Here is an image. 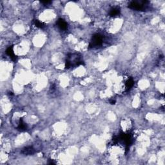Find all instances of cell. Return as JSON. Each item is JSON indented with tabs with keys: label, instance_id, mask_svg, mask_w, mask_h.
I'll list each match as a JSON object with an SVG mask.
<instances>
[{
	"label": "cell",
	"instance_id": "6da1fadb",
	"mask_svg": "<svg viewBox=\"0 0 165 165\" xmlns=\"http://www.w3.org/2000/svg\"><path fill=\"white\" fill-rule=\"evenodd\" d=\"M82 63L83 61L81 60V57L79 56V54H69L66 59L65 66L66 68H69L72 66H78L82 65Z\"/></svg>",
	"mask_w": 165,
	"mask_h": 165
},
{
	"label": "cell",
	"instance_id": "7a4b0ae2",
	"mask_svg": "<svg viewBox=\"0 0 165 165\" xmlns=\"http://www.w3.org/2000/svg\"><path fill=\"white\" fill-rule=\"evenodd\" d=\"M148 3V2L146 1L142 2L131 1L128 5V7L132 9H134V10H144V9H145V4Z\"/></svg>",
	"mask_w": 165,
	"mask_h": 165
},
{
	"label": "cell",
	"instance_id": "3957f363",
	"mask_svg": "<svg viewBox=\"0 0 165 165\" xmlns=\"http://www.w3.org/2000/svg\"><path fill=\"white\" fill-rule=\"evenodd\" d=\"M103 42V37L101 36L100 34H96L95 35H93L92 40L91 43L90 44V47L92 48V47H97L99 46L102 44Z\"/></svg>",
	"mask_w": 165,
	"mask_h": 165
},
{
	"label": "cell",
	"instance_id": "277c9868",
	"mask_svg": "<svg viewBox=\"0 0 165 165\" xmlns=\"http://www.w3.org/2000/svg\"><path fill=\"white\" fill-rule=\"evenodd\" d=\"M57 24L61 30H66L67 29V23L63 19H59L57 22Z\"/></svg>",
	"mask_w": 165,
	"mask_h": 165
},
{
	"label": "cell",
	"instance_id": "5b68a950",
	"mask_svg": "<svg viewBox=\"0 0 165 165\" xmlns=\"http://www.w3.org/2000/svg\"><path fill=\"white\" fill-rule=\"evenodd\" d=\"M6 53L7 54L8 56H9L11 58V59H12L13 61H16V56H15L14 53V51H13L12 47H9L7 50V52Z\"/></svg>",
	"mask_w": 165,
	"mask_h": 165
},
{
	"label": "cell",
	"instance_id": "8992f818",
	"mask_svg": "<svg viewBox=\"0 0 165 165\" xmlns=\"http://www.w3.org/2000/svg\"><path fill=\"white\" fill-rule=\"evenodd\" d=\"M120 14V10L118 8H113L110 12V16L112 17H115L119 16Z\"/></svg>",
	"mask_w": 165,
	"mask_h": 165
},
{
	"label": "cell",
	"instance_id": "52a82bcc",
	"mask_svg": "<svg viewBox=\"0 0 165 165\" xmlns=\"http://www.w3.org/2000/svg\"><path fill=\"white\" fill-rule=\"evenodd\" d=\"M22 153L25 155L32 154H34V150L32 148H31V147L25 148H24L23 150Z\"/></svg>",
	"mask_w": 165,
	"mask_h": 165
},
{
	"label": "cell",
	"instance_id": "ba28073f",
	"mask_svg": "<svg viewBox=\"0 0 165 165\" xmlns=\"http://www.w3.org/2000/svg\"><path fill=\"white\" fill-rule=\"evenodd\" d=\"M27 128V124L23 122V121L22 119H20V122L19 124V126H18V129L21 130V131H24V130H26Z\"/></svg>",
	"mask_w": 165,
	"mask_h": 165
},
{
	"label": "cell",
	"instance_id": "9c48e42d",
	"mask_svg": "<svg viewBox=\"0 0 165 165\" xmlns=\"http://www.w3.org/2000/svg\"><path fill=\"white\" fill-rule=\"evenodd\" d=\"M134 84V81L132 78H130L126 82V88L128 89H130V88H131L132 87Z\"/></svg>",
	"mask_w": 165,
	"mask_h": 165
},
{
	"label": "cell",
	"instance_id": "30bf717a",
	"mask_svg": "<svg viewBox=\"0 0 165 165\" xmlns=\"http://www.w3.org/2000/svg\"><path fill=\"white\" fill-rule=\"evenodd\" d=\"M34 23H35V25H36V27H39V28H43L44 26H45L43 23H42V22L39 21V20H36L34 21Z\"/></svg>",
	"mask_w": 165,
	"mask_h": 165
},
{
	"label": "cell",
	"instance_id": "8fae6325",
	"mask_svg": "<svg viewBox=\"0 0 165 165\" xmlns=\"http://www.w3.org/2000/svg\"><path fill=\"white\" fill-rule=\"evenodd\" d=\"M41 3H44V4H49V3H50L51 1H41Z\"/></svg>",
	"mask_w": 165,
	"mask_h": 165
},
{
	"label": "cell",
	"instance_id": "7c38bea8",
	"mask_svg": "<svg viewBox=\"0 0 165 165\" xmlns=\"http://www.w3.org/2000/svg\"><path fill=\"white\" fill-rule=\"evenodd\" d=\"M115 100H111V101H110V103H111L112 104H115Z\"/></svg>",
	"mask_w": 165,
	"mask_h": 165
}]
</instances>
